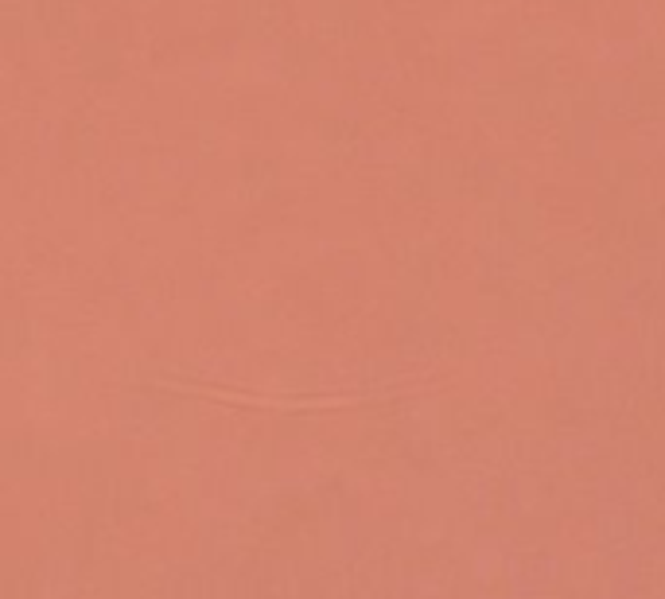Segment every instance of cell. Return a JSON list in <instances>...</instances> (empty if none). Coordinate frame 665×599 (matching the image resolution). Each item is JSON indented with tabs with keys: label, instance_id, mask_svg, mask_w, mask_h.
<instances>
[{
	"label": "cell",
	"instance_id": "8992f818",
	"mask_svg": "<svg viewBox=\"0 0 665 599\" xmlns=\"http://www.w3.org/2000/svg\"><path fill=\"white\" fill-rule=\"evenodd\" d=\"M565 4H584V0H565Z\"/></svg>",
	"mask_w": 665,
	"mask_h": 599
},
{
	"label": "cell",
	"instance_id": "7a4b0ae2",
	"mask_svg": "<svg viewBox=\"0 0 665 599\" xmlns=\"http://www.w3.org/2000/svg\"><path fill=\"white\" fill-rule=\"evenodd\" d=\"M595 117H611V121L642 117L639 82H595Z\"/></svg>",
	"mask_w": 665,
	"mask_h": 599
},
{
	"label": "cell",
	"instance_id": "6da1fadb",
	"mask_svg": "<svg viewBox=\"0 0 665 599\" xmlns=\"http://www.w3.org/2000/svg\"><path fill=\"white\" fill-rule=\"evenodd\" d=\"M557 27L549 24H530L518 32V74H542V71H553L557 63Z\"/></svg>",
	"mask_w": 665,
	"mask_h": 599
},
{
	"label": "cell",
	"instance_id": "277c9868",
	"mask_svg": "<svg viewBox=\"0 0 665 599\" xmlns=\"http://www.w3.org/2000/svg\"><path fill=\"white\" fill-rule=\"evenodd\" d=\"M595 125L592 121H565L560 125V133H557V144H560V153L565 156H592V148H595Z\"/></svg>",
	"mask_w": 665,
	"mask_h": 599
},
{
	"label": "cell",
	"instance_id": "3957f363",
	"mask_svg": "<svg viewBox=\"0 0 665 599\" xmlns=\"http://www.w3.org/2000/svg\"><path fill=\"white\" fill-rule=\"evenodd\" d=\"M483 117H495V121H510V117H522V98H518V82H495L479 94Z\"/></svg>",
	"mask_w": 665,
	"mask_h": 599
},
{
	"label": "cell",
	"instance_id": "5b68a950",
	"mask_svg": "<svg viewBox=\"0 0 665 599\" xmlns=\"http://www.w3.org/2000/svg\"><path fill=\"white\" fill-rule=\"evenodd\" d=\"M639 79L665 82V39H650L639 47Z\"/></svg>",
	"mask_w": 665,
	"mask_h": 599
}]
</instances>
